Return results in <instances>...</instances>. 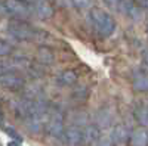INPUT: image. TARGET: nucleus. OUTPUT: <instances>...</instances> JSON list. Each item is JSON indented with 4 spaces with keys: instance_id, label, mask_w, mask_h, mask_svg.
I'll use <instances>...</instances> for the list:
<instances>
[{
    "instance_id": "22",
    "label": "nucleus",
    "mask_w": 148,
    "mask_h": 146,
    "mask_svg": "<svg viewBox=\"0 0 148 146\" xmlns=\"http://www.w3.org/2000/svg\"><path fill=\"white\" fill-rule=\"evenodd\" d=\"M8 146H22V145H21V142L12 140V142H9V143H8Z\"/></svg>"
},
{
    "instance_id": "3",
    "label": "nucleus",
    "mask_w": 148,
    "mask_h": 146,
    "mask_svg": "<svg viewBox=\"0 0 148 146\" xmlns=\"http://www.w3.org/2000/svg\"><path fill=\"white\" fill-rule=\"evenodd\" d=\"M5 6L8 10V15L16 19H27L33 15L31 3L22 2V0H5Z\"/></svg>"
},
{
    "instance_id": "23",
    "label": "nucleus",
    "mask_w": 148,
    "mask_h": 146,
    "mask_svg": "<svg viewBox=\"0 0 148 146\" xmlns=\"http://www.w3.org/2000/svg\"><path fill=\"white\" fill-rule=\"evenodd\" d=\"M144 62H145V65L148 67V50L144 52Z\"/></svg>"
},
{
    "instance_id": "15",
    "label": "nucleus",
    "mask_w": 148,
    "mask_h": 146,
    "mask_svg": "<svg viewBox=\"0 0 148 146\" xmlns=\"http://www.w3.org/2000/svg\"><path fill=\"white\" fill-rule=\"evenodd\" d=\"M15 67H16V62H14V60H0V75L10 72Z\"/></svg>"
},
{
    "instance_id": "10",
    "label": "nucleus",
    "mask_w": 148,
    "mask_h": 146,
    "mask_svg": "<svg viewBox=\"0 0 148 146\" xmlns=\"http://www.w3.org/2000/svg\"><path fill=\"white\" fill-rule=\"evenodd\" d=\"M130 145L132 146H148V130L138 128L130 134Z\"/></svg>"
},
{
    "instance_id": "12",
    "label": "nucleus",
    "mask_w": 148,
    "mask_h": 146,
    "mask_svg": "<svg viewBox=\"0 0 148 146\" xmlns=\"http://www.w3.org/2000/svg\"><path fill=\"white\" fill-rule=\"evenodd\" d=\"M136 120L138 123L144 127H148V105L141 103L136 108Z\"/></svg>"
},
{
    "instance_id": "9",
    "label": "nucleus",
    "mask_w": 148,
    "mask_h": 146,
    "mask_svg": "<svg viewBox=\"0 0 148 146\" xmlns=\"http://www.w3.org/2000/svg\"><path fill=\"white\" fill-rule=\"evenodd\" d=\"M132 83L136 92H148V72L142 69H135L132 75Z\"/></svg>"
},
{
    "instance_id": "25",
    "label": "nucleus",
    "mask_w": 148,
    "mask_h": 146,
    "mask_svg": "<svg viewBox=\"0 0 148 146\" xmlns=\"http://www.w3.org/2000/svg\"><path fill=\"white\" fill-rule=\"evenodd\" d=\"M22 2H27V3H31V5H33V3L36 2V0H22Z\"/></svg>"
},
{
    "instance_id": "24",
    "label": "nucleus",
    "mask_w": 148,
    "mask_h": 146,
    "mask_svg": "<svg viewBox=\"0 0 148 146\" xmlns=\"http://www.w3.org/2000/svg\"><path fill=\"white\" fill-rule=\"evenodd\" d=\"M141 5H142L145 9H148V0H141Z\"/></svg>"
},
{
    "instance_id": "18",
    "label": "nucleus",
    "mask_w": 148,
    "mask_h": 146,
    "mask_svg": "<svg viewBox=\"0 0 148 146\" xmlns=\"http://www.w3.org/2000/svg\"><path fill=\"white\" fill-rule=\"evenodd\" d=\"M10 52H12L10 44H8L3 40H0V56H8V55H10Z\"/></svg>"
},
{
    "instance_id": "21",
    "label": "nucleus",
    "mask_w": 148,
    "mask_h": 146,
    "mask_svg": "<svg viewBox=\"0 0 148 146\" xmlns=\"http://www.w3.org/2000/svg\"><path fill=\"white\" fill-rule=\"evenodd\" d=\"M104 2H105L107 5H110V6H114V7H117V5H119L120 0H104Z\"/></svg>"
},
{
    "instance_id": "1",
    "label": "nucleus",
    "mask_w": 148,
    "mask_h": 146,
    "mask_svg": "<svg viewBox=\"0 0 148 146\" xmlns=\"http://www.w3.org/2000/svg\"><path fill=\"white\" fill-rule=\"evenodd\" d=\"M89 19L92 22L93 28L102 37H108L116 30V21L113 19V16L99 7H93L89 12Z\"/></svg>"
},
{
    "instance_id": "20",
    "label": "nucleus",
    "mask_w": 148,
    "mask_h": 146,
    "mask_svg": "<svg viewBox=\"0 0 148 146\" xmlns=\"http://www.w3.org/2000/svg\"><path fill=\"white\" fill-rule=\"evenodd\" d=\"M6 133H8V134H10L12 137H15V139L21 140V136L18 134V133H15V130H14V128H10V127H8V128H6Z\"/></svg>"
},
{
    "instance_id": "8",
    "label": "nucleus",
    "mask_w": 148,
    "mask_h": 146,
    "mask_svg": "<svg viewBox=\"0 0 148 146\" xmlns=\"http://www.w3.org/2000/svg\"><path fill=\"white\" fill-rule=\"evenodd\" d=\"M64 140L70 145V146H80L82 143H84L83 140V130L80 127H70L68 130L64 131Z\"/></svg>"
},
{
    "instance_id": "13",
    "label": "nucleus",
    "mask_w": 148,
    "mask_h": 146,
    "mask_svg": "<svg viewBox=\"0 0 148 146\" xmlns=\"http://www.w3.org/2000/svg\"><path fill=\"white\" fill-rule=\"evenodd\" d=\"M83 140L84 143H92L95 140H98V128L93 126H89L83 130Z\"/></svg>"
},
{
    "instance_id": "17",
    "label": "nucleus",
    "mask_w": 148,
    "mask_h": 146,
    "mask_svg": "<svg viewBox=\"0 0 148 146\" xmlns=\"http://www.w3.org/2000/svg\"><path fill=\"white\" fill-rule=\"evenodd\" d=\"M71 3L77 9H86L92 5V0H71Z\"/></svg>"
},
{
    "instance_id": "2",
    "label": "nucleus",
    "mask_w": 148,
    "mask_h": 146,
    "mask_svg": "<svg viewBox=\"0 0 148 146\" xmlns=\"http://www.w3.org/2000/svg\"><path fill=\"white\" fill-rule=\"evenodd\" d=\"M8 33L18 40H36V37H39L40 34V31L28 25L27 22H24V19L16 18L8 24Z\"/></svg>"
},
{
    "instance_id": "4",
    "label": "nucleus",
    "mask_w": 148,
    "mask_h": 146,
    "mask_svg": "<svg viewBox=\"0 0 148 146\" xmlns=\"http://www.w3.org/2000/svg\"><path fill=\"white\" fill-rule=\"evenodd\" d=\"M47 133L55 139H64V115L61 111H53L51 115H47Z\"/></svg>"
},
{
    "instance_id": "19",
    "label": "nucleus",
    "mask_w": 148,
    "mask_h": 146,
    "mask_svg": "<svg viewBox=\"0 0 148 146\" xmlns=\"http://www.w3.org/2000/svg\"><path fill=\"white\" fill-rule=\"evenodd\" d=\"M96 146H116V142L111 137H99L96 140Z\"/></svg>"
},
{
    "instance_id": "26",
    "label": "nucleus",
    "mask_w": 148,
    "mask_h": 146,
    "mask_svg": "<svg viewBox=\"0 0 148 146\" xmlns=\"http://www.w3.org/2000/svg\"><path fill=\"white\" fill-rule=\"evenodd\" d=\"M2 120H3V114H2V108H0V123H2Z\"/></svg>"
},
{
    "instance_id": "16",
    "label": "nucleus",
    "mask_w": 148,
    "mask_h": 146,
    "mask_svg": "<svg viewBox=\"0 0 148 146\" xmlns=\"http://www.w3.org/2000/svg\"><path fill=\"white\" fill-rule=\"evenodd\" d=\"M39 59H40V62H46V64H51L52 62V59H53V56H52V53L49 52V49H40L39 50Z\"/></svg>"
},
{
    "instance_id": "11",
    "label": "nucleus",
    "mask_w": 148,
    "mask_h": 146,
    "mask_svg": "<svg viewBox=\"0 0 148 146\" xmlns=\"http://www.w3.org/2000/svg\"><path fill=\"white\" fill-rule=\"evenodd\" d=\"M111 139L116 142V145L125 143L126 139H127V128H126V126H123V124L116 126L113 133H111Z\"/></svg>"
},
{
    "instance_id": "6",
    "label": "nucleus",
    "mask_w": 148,
    "mask_h": 146,
    "mask_svg": "<svg viewBox=\"0 0 148 146\" xmlns=\"http://www.w3.org/2000/svg\"><path fill=\"white\" fill-rule=\"evenodd\" d=\"M0 86H3L9 90H19L24 86V80L15 74V72H6V74L0 75Z\"/></svg>"
},
{
    "instance_id": "5",
    "label": "nucleus",
    "mask_w": 148,
    "mask_h": 146,
    "mask_svg": "<svg viewBox=\"0 0 148 146\" xmlns=\"http://www.w3.org/2000/svg\"><path fill=\"white\" fill-rule=\"evenodd\" d=\"M117 9L121 12L123 15L129 16L133 21H141L142 19V7L135 2V0H120Z\"/></svg>"
},
{
    "instance_id": "7",
    "label": "nucleus",
    "mask_w": 148,
    "mask_h": 146,
    "mask_svg": "<svg viewBox=\"0 0 148 146\" xmlns=\"http://www.w3.org/2000/svg\"><path fill=\"white\" fill-rule=\"evenodd\" d=\"M33 10L40 19H49L53 15V7L47 0H36L33 3Z\"/></svg>"
},
{
    "instance_id": "14",
    "label": "nucleus",
    "mask_w": 148,
    "mask_h": 146,
    "mask_svg": "<svg viewBox=\"0 0 148 146\" xmlns=\"http://www.w3.org/2000/svg\"><path fill=\"white\" fill-rule=\"evenodd\" d=\"M77 80V75L74 74V71H64L61 72V75L58 77V81L62 84V86H67V84H74Z\"/></svg>"
}]
</instances>
